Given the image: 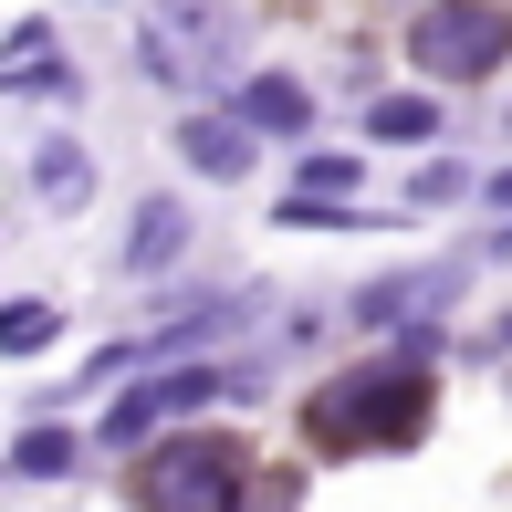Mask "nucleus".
<instances>
[{
  "label": "nucleus",
  "mask_w": 512,
  "mask_h": 512,
  "mask_svg": "<svg viewBox=\"0 0 512 512\" xmlns=\"http://www.w3.org/2000/svg\"><path fill=\"white\" fill-rule=\"evenodd\" d=\"M304 429H314V450H408V439L429 429V377H418V366L335 377V387H314Z\"/></svg>",
  "instance_id": "nucleus-1"
},
{
  "label": "nucleus",
  "mask_w": 512,
  "mask_h": 512,
  "mask_svg": "<svg viewBox=\"0 0 512 512\" xmlns=\"http://www.w3.org/2000/svg\"><path fill=\"white\" fill-rule=\"evenodd\" d=\"M241 502V450L230 439H168L136 460V512H230Z\"/></svg>",
  "instance_id": "nucleus-2"
},
{
  "label": "nucleus",
  "mask_w": 512,
  "mask_h": 512,
  "mask_svg": "<svg viewBox=\"0 0 512 512\" xmlns=\"http://www.w3.org/2000/svg\"><path fill=\"white\" fill-rule=\"evenodd\" d=\"M429 74H450V84H471V74H492V63L512 53V11L502 0H439V11H418V42H408Z\"/></svg>",
  "instance_id": "nucleus-3"
},
{
  "label": "nucleus",
  "mask_w": 512,
  "mask_h": 512,
  "mask_svg": "<svg viewBox=\"0 0 512 512\" xmlns=\"http://www.w3.org/2000/svg\"><path fill=\"white\" fill-rule=\"evenodd\" d=\"M189 157L209 178H241V136H230V126H189Z\"/></svg>",
  "instance_id": "nucleus-4"
},
{
  "label": "nucleus",
  "mask_w": 512,
  "mask_h": 512,
  "mask_svg": "<svg viewBox=\"0 0 512 512\" xmlns=\"http://www.w3.org/2000/svg\"><path fill=\"white\" fill-rule=\"evenodd\" d=\"M0 345H11V356H32V345H53V314H42V304H11V314H0Z\"/></svg>",
  "instance_id": "nucleus-5"
},
{
  "label": "nucleus",
  "mask_w": 512,
  "mask_h": 512,
  "mask_svg": "<svg viewBox=\"0 0 512 512\" xmlns=\"http://www.w3.org/2000/svg\"><path fill=\"white\" fill-rule=\"evenodd\" d=\"M178 251V209H147V220H136V262H168Z\"/></svg>",
  "instance_id": "nucleus-6"
},
{
  "label": "nucleus",
  "mask_w": 512,
  "mask_h": 512,
  "mask_svg": "<svg viewBox=\"0 0 512 512\" xmlns=\"http://www.w3.org/2000/svg\"><path fill=\"white\" fill-rule=\"evenodd\" d=\"M0 74H11V84L21 74H53V32H11V63H0Z\"/></svg>",
  "instance_id": "nucleus-7"
},
{
  "label": "nucleus",
  "mask_w": 512,
  "mask_h": 512,
  "mask_svg": "<svg viewBox=\"0 0 512 512\" xmlns=\"http://www.w3.org/2000/svg\"><path fill=\"white\" fill-rule=\"evenodd\" d=\"M251 115H262V126H304V95H293V84H251Z\"/></svg>",
  "instance_id": "nucleus-8"
},
{
  "label": "nucleus",
  "mask_w": 512,
  "mask_h": 512,
  "mask_svg": "<svg viewBox=\"0 0 512 512\" xmlns=\"http://www.w3.org/2000/svg\"><path fill=\"white\" fill-rule=\"evenodd\" d=\"M63 460H74V439H53V429L21 439V471H63Z\"/></svg>",
  "instance_id": "nucleus-9"
},
{
  "label": "nucleus",
  "mask_w": 512,
  "mask_h": 512,
  "mask_svg": "<svg viewBox=\"0 0 512 512\" xmlns=\"http://www.w3.org/2000/svg\"><path fill=\"white\" fill-rule=\"evenodd\" d=\"M377 136H429V105H377Z\"/></svg>",
  "instance_id": "nucleus-10"
},
{
  "label": "nucleus",
  "mask_w": 512,
  "mask_h": 512,
  "mask_svg": "<svg viewBox=\"0 0 512 512\" xmlns=\"http://www.w3.org/2000/svg\"><path fill=\"white\" fill-rule=\"evenodd\" d=\"M251 512H293V471H272L262 492H251Z\"/></svg>",
  "instance_id": "nucleus-11"
},
{
  "label": "nucleus",
  "mask_w": 512,
  "mask_h": 512,
  "mask_svg": "<svg viewBox=\"0 0 512 512\" xmlns=\"http://www.w3.org/2000/svg\"><path fill=\"white\" fill-rule=\"evenodd\" d=\"M502 199H512V178H502Z\"/></svg>",
  "instance_id": "nucleus-12"
}]
</instances>
